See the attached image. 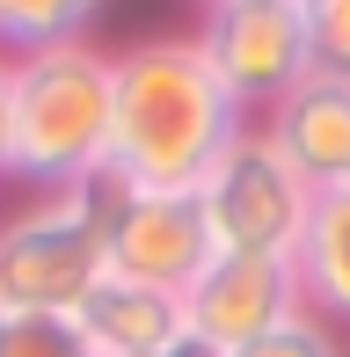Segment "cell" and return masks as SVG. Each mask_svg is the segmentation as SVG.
I'll return each instance as SVG.
<instances>
[{"label": "cell", "mask_w": 350, "mask_h": 357, "mask_svg": "<svg viewBox=\"0 0 350 357\" xmlns=\"http://www.w3.org/2000/svg\"><path fill=\"white\" fill-rule=\"evenodd\" d=\"M175 306H183V343L234 357L241 343L270 335L284 314H299V278L284 255H219L212 248V263L175 291Z\"/></svg>", "instance_id": "8992f818"}, {"label": "cell", "mask_w": 350, "mask_h": 357, "mask_svg": "<svg viewBox=\"0 0 350 357\" xmlns=\"http://www.w3.org/2000/svg\"><path fill=\"white\" fill-rule=\"evenodd\" d=\"M0 357H88L73 321H0Z\"/></svg>", "instance_id": "5bb4252c"}, {"label": "cell", "mask_w": 350, "mask_h": 357, "mask_svg": "<svg viewBox=\"0 0 350 357\" xmlns=\"http://www.w3.org/2000/svg\"><path fill=\"white\" fill-rule=\"evenodd\" d=\"M73 328H81L88 357H175L183 350V306H175V291L102 278L81 299Z\"/></svg>", "instance_id": "9c48e42d"}, {"label": "cell", "mask_w": 350, "mask_h": 357, "mask_svg": "<svg viewBox=\"0 0 350 357\" xmlns=\"http://www.w3.org/2000/svg\"><path fill=\"white\" fill-rule=\"evenodd\" d=\"M299 22H307V59H314V73L350 80V0H299Z\"/></svg>", "instance_id": "7c38bea8"}, {"label": "cell", "mask_w": 350, "mask_h": 357, "mask_svg": "<svg viewBox=\"0 0 350 357\" xmlns=\"http://www.w3.org/2000/svg\"><path fill=\"white\" fill-rule=\"evenodd\" d=\"M109 168V52L88 37L15 59V146L8 183L73 190Z\"/></svg>", "instance_id": "7a4b0ae2"}, {"label": "cell", "mask_w": 350, "mask_h": 357, "mask_svg": "<svg viewBox=\"0 0 350 357\" xmlns=\"http://www.w3.org/2000/svg\"><path fill=\"white\" fill-rule=\"evenodd\" d=\"M204 8H241V0H204Z\"/></svg>", "instance_id": "e0dca14e"}, {"label": "cell", "mask_w": 350, "mask_h": 357, "mask_svg": "<svg viewBox=\"0 0 350 357\" xmlns=\"http://www.w3.org/2000/svg\"><path fill=\"white\" fill-rule=\"evenodd\" d=\"M190 44L204 52V66L219 73V88H227L241 109H270L284 88H292V80L314 73L299 0H241V8H204V22L190 29Z\"/></svg>", "instance_id": "5b68a950"}, {"label": "cell", "mask_w": 350, "mask_h": 357, "mask_svg": "<svg viewBox=\"0 0 350 357\" xmlns=\"http://www.w3.org/2000/svg\"><path fill=\"white\" fill-rule=\"evenodd\" d=\"M8 146H15V59L0 52V183H8Z\"/></svg>", "instance_id": "9a60e30c"}, {"label": "cell", "mask_w": 350, "mask_h": 357, "mask_svg": "<svg viewBox=\"0 0 350 357\" xmlns=\"http://www.w3.org/2000/svg\"><path fill=\"white\" fill-rule=\"evenodd\" d=\"M248 109L219 88L190 37H139L109 59V183L190 197L241 139Z\"/></svg>", "instance_id": "6da1fadb"}, {"label": "cell", "mask_w": 350, "mask_h": 357, "mask_svg": "<svg viewBox=\"0 0 350 357\" xmlns=\"http://www.w3.org/2000/svg\"><path fill=\"white\" fill-rule=\"evenodd\" d=\"M175 357H212V350H197V343H183V350H175Z\"/></svg>", "instance_id": "2e32d148"}, {"label": "cell", "mask_w": 350, "mask_h": 357, "mask_svg": "<svg viewBox=\"0 0 350 357\" xmlns=\"http://www.w3.org/2000/svg\"><path fill=\"white\" fill-rule=\"evenodd\" d=\"M292 278L307 314H321L328 328L350 321V190H314L299 248H292Z\"/></svg>", "instance_id": "30bf717a"}, {"label": "cell", "mask_w": 350, "mask_h": 357, "mask_svg": "<svg viewBox=\"0 0 350 357\" xmlns=\"http://www.w3.org/2000/svg\"><path fill=\"white\" fill-rule=\"evenodd\" d=\"M234 357H343V343H336V328H328L321 314H284L270 335H256V343H241Z\"/></svg>", "instance_id": "4fadbf2b"}, {"label": "cell", "mask_w": 350, "mask_h": 357, "mask_svg": "<svg viewBox=\"0 0 350 357\" xmlns=\"http://www.w3.org/2000/svg\"><path fill=\"white\" fill-rule=\"evenodd\" d=\"M95 15H102V0H0V52L22 59L44 44H73L88 37Z\"/></svg>", "instance_id": "8fae6325"}, {"label": "cell", "mask_w": 350, "mask_h": 357, "mask_svg": "<svg viewBox=\"0 0 350 357\" xmlns=\"http://www.w3.org/2000/svg\"><path fill=\"white\" fill-rule=\"evenodd\" d=\"M307 204H314V190L299 183V168L277 153V139L263 124H241V139L197 183V212L219 255H284L292 263Z\"/></svg>", "instance_id": "277c9868"}, {"label": "cell", "mask_w": 350, "mask_h": 357, "mask_svg": "<svg viewBox=\"0 0 350 357\" xmlns=\"http://www.w3.org/2000/svg\"><path fill=\"white\" fill-rule=\"evenodd\" d=\"M263 132L299 168L307 190H350V80L307 73L263 109Z\"/></svg>", "instance_id": "ba28073f"}, {"label": "cell", "mask_w": 350, "mask_h": 357, "mask_svg": "<svg viewBox=\"0 0 350 357\" xmlns=\"http://www.w3.org/2000/svg\"><path fill=\"white\" fill-rule=\"evenodd\" d=\"M212 263V234H204L197 190L190 197H153V190H117L102 219V278L183 291Z\"/></svg>", "instance_id": "52a82bcc"}, {"label": "cell", "mask_w": 350, "mask_h": 357, "mask_svg": "<svg viewBox=\"0 0 350 357\" xmlns=\"http://www.w3.org/2000/svg\"><path fill=\"white\" fill-rule=\"evenodd\" d=\"M117 183L95 175L73 190H44L0 226V321H73L102 284V219Z\"/></svg>", "instance_id": "3957f363"}]
</instances>
